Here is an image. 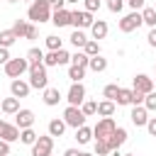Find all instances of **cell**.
Returning <instances> with one entry per match:
<instances>
[{
	"label": "cell",
	"instance_id": "6da1fadb",
	"mask_svg": "<svg viewBox=\"0 0 156 156\" xmlns=\"http://www.w3.org/2000/svg\"><path fill=\"white\" fill-rule=\"evenodd\" d=\"M51 15H54V10H51V5H49V0H32L29 2V7H27V20H32V22H51Z\"/></svg>",
	"mask_w": 156,
	"mask_h": 156
},
{
	"label": "cell",
	"instance_id": "7a4b0ae2",
	"mask_svg": "<svg viewBox=\"0 0 156 156\" xmlns=\"http://www.w3.org/2000/svg\"><path fill=\"white\" fill-rule=\"evenodd\" d=\"M29 85L37 88V90L49 88V73H46V66L44 63H32L29 66Z\"/></svg>",
	"mask_w": 156,
	"mask_h": 156
},
{
	"label": "cell",
	"instance_id": "3957f363",
	"mask_svg": "<svg viewBox=\"0 0 156 156\" xmlns=\"http://www.w3.org/2000/svg\"><path fill=\"white\" fill-rule=\"evenodd\" d=\"M141 24H144V20H141V10H132L129 15H124V17L119 20V32L129 34V32H136Z\"/></svg>",
	"mask_w": 156,
	"mask_h": 156
},
{
	"label": "cell",
	"instance_id": "277c9868",
	"mask_svg": "<svg viewBox=\"0 0 156 156\" xmlns=\"http://www.w3.org/2000/svg\"><path fill=\"white\" fill-rule=\"evenodd\" d=\"M85 115H83V110L80 107H76V105H68L66 110H63V122L68 124V127H73V129H78V127H83L85 124Z\"/></svg>",
	"mask_w": 156,
	"mask_h": 156
},
{
	"label": "cell",
	"instance_id": "5b68a950",
	"mask_svg": "<svg viewBox=\"0 0 156 156\" xmlns=\"http://www.w3.org/2000/svg\"><path fill=\"white\" fill-rule=\"evenodd\" d=\"M93 22H95L93 12H88V10H71V24L76 29H90Z\"/></svg>",
	"mask_w": 156,
	"mask_h": 156
},
{
	"label": "cell",
	"instance_id": "8992f818",
	"mask_svg": "<svg viewBox=\"0 0 156 156\" xmlns=\"http://www.w3.org/2000/svg\"><path fill=\"white\" fill-rule=\"evenodd\" d=\"M29 58L24 56V58H10L7 63H5V73L10 76V78H20L22 73H27L29 71Z\"/></svg>",
	"mask_w": 156,
	"mask_h": 156
},
{
	"label": "cell",
	"instance_id": "52a82bcc",
	"mask_svg": "<svg viewBox=\"0 0 156 156\" xmlns=\"http://www.w3.org/2000/svg\"><path fill=\"white\" fill-rule=\"evenodd\" d=\"M51 151H54V136L51 134H44L32 144V156H51Z\"/></svg>",
	"mask_w": 156,
	"mask_h": 156
},
{
	"label": "cell",
	"instance_id": "ba28073f",
	"mask_svg": "<svg viewBox=\"0 0 156 156\" xmlns=\"http://www.w3.org/2000/svg\"><path fill=\"white\" fill-rule=\"evenodd\" d=\"M115 129H117V124H115L112 117H100L98 124L93 127V134H95V139H107Z\"/></svg>",
	"mask_w": 156,
	"mask_h": 156
},
{
	"label": "cell",
	"instance_id": "9c48e42d",
	"mask_svg": "<svg viewBox=\"0 0 156 156\" xmlns=\"http://www.w3.org/2000/svg\"><path fill=\"white\" fill-rule=\"evenodd\" d=\"M66 100H68V105L80 107V105L85 102V85H83V83H71V88H68V93H66Z\"/></svg>",
	"mask_w": 156,
	"mask_h": 156
},
{
	"label": "cell",
	"instance_id": "30bf717a",
	"mask_svg": "<svg viewBox=\"0 0 156 156\" xmlns=\"http://www.w3.org/2000/svg\"><path fill=\"white\" fill-rule=\"evenodd\" d=\"M129 119H132L134 127H146V122H149V110H146L144 105H132Z\"/></svg>",
	"mask_w": 156,
	"mask_h": 156
},
{
	"label": "cell",
	"instance_id": "8fae6325",
	"mask_svg": "<svg viewBox=\"0 0 156 156\" xmlns=\"http://www.w3.org/2000/svg\"><path fill=\"white\" fill-rule=\"evenodd\" d=\"M20 127L17 124H10V122H5V119H0V139H5V141H17L20 139Z\"/></svg>",
	"mask_w": 156,
	"mask_h": 156
},
{
	"label": "cell",
	"instance_id": "7c38bea8",
	"mask_svg": "<svg viewBox=\"0 0 156 156\" xmlns=\"http://www.w3.org/2000/svg\"><path fill=\"white\" fill-rule=\"evenodd\" d=\"M34 112L32 110H27V107H20V112L15 115V124L20 127V129H27V127H34Z\"/></svg>",
	"mask_w": 156,
	"mask_h": 156
},
{
	"label": "cell",
	"instance_id": "4fadbf2b",
	"mask_svg": "<svg viewBox=\"0 0 156 156\" xmlns=\"http://www.w3.org/2000/svg\"><path fill=\"white\" fill-rule=\"evenodd\" d=\"M29 90H32L29 80H22V78H12V83H10V93H12L15 98H27V95H29Z\"/></svg>",
	"mask_w": 156,
	"mask_h": 156
},
{
	"label": "cell",
	"instance_id": "5bb4252c",
	"mask_svg": "<svg viewBox=\"0 0 156 156\" xmlns=\"http://www.w3.org/2000/svg\"><path fill=\"white\" fill-rule=\"evenodd\" d=\"M105 141L110 144V149H112V151H119V146L127 141V129H124V127H117V129H115Z\"/></svg>",
	"mask_w": 156,
	"mask_h": 156
},
{
	"label": "cell",
	"instance_id": "9a60e30c",
	"mask_svg": "<svg viewBox=\"0 0 156 156\" xmlns=\"http://www.w3.org/2000/svg\"><path fill=\"white\" fill-rule=\"evenodd\" d=\"M132 88H134V90H141V93H151V90H154V78H149L146 73H136Z\"/></svg>",
	"mask_w": 156,
	"mask_h": 156
},
{
	"label": "cell",
	"instance_id": "2e32d148",
	"mask_svg": "<svg viewBox=\"0 0 156 156\" xmlns=\"http://www.w3.org/2000/svg\"><path fill=\"white\" fill-rule=\"evenodd\" d=\"M51 22L61 29V27H68L71 24V10H54V15H51Z\"/></svg>",
	"mask_w": 156,
	"mask_h": 156
},
{
	"label": "cell",
	"instance_id": "e0dca14e",
	"mask_svg": "<svg viewBox=\"0 0 156 156\" xmlns=\"http://www.w3.org/2000/svg\"><path fill=\"white\" fill-rule=\"evenodd\" d=\"M0 110L5 112V115H17L20 112V98H5V100H0Z\"/></svg>",
	"mask_w": 156,
	"mask_h": 156
},
{
	"label": "cell",
	"instance_id": "ac0fdd59",
	"mask_svg": "<svg viewBox=\"0 0 156 156\" xmlns=\"http://www.w3.org/2000/svg\"><path fill=\"white\" fill-rule=\"evenodd\" d=\"M44 105H49V107H54V105H58L61 102V90L58 88H44Z\"/></svg>",
	"mask_w": 156,
	"mask_h": 156
},
{
	"label": "cell",
	"instance_id": "d6986e66",
	"mask_svg": "<svg viewBox=\"0 0 156 156\" xmlns=\"http://www.w3.org/2000/svg\"><path fill=\"white\" fill-rule=\"evenodd\" d=\"M107 22L105 20H95L93 22V27H90V34H93V39H105L107 37Z\"/></svg>",
	"mask_w": 156,
	"mask_h": 156
},
{
	"label": "cell",
	"instance_id": "ffe728a7",
	"mask_svg": "<svg viewBox=\"0 0 156 156\" xmlns=\"http://www.w3.org/2000/svg\"><path fill=\"white\" fill-rule=\"evenodd\" d=\"M66 127H68V124H66L63 119H58V117H54V119L49 122V134H51V136H63V132H66Z\"/></svg>",
	"mask_w": 156,
	"mask_h": 156
},
{
	"label": "cell",
	"instance_id": "44dd1931",
	"mask_svg": "<svg viewBox=\"0 0 156 156\" xmlns=\"http://www.w3.org/2000/svg\"><path fill=\"white\" fill-rule=\"evenodd\" d=\"M88 68H90L93 73H102V71L107 68V58H102L100 54H98V56H90V63H88Z\"/></svg>",
	"mask_w": 156,
	"mask_h": 156
},
{
	"label": "cell",
	"instance_id": "7402d4cb",
	"mask_svg": "<svg viewBox=\"0 0 156 156\" xmlns=\"http://www.w3.org/2000/svg\"><path fill=\"white\" fill-rule=\"evenodd\" d=\"M93 136H95V134H93V127H88V124H83V127L76 129V139H78V144H88Z\"/></svg>",
	"mask_w": 156,
	"mask_h": 156
},
{
	"label": "cell",
	"instance_id": "603a6c76",
	"mask_svg": "<svg viewBox=\"0 0 156 156\" xmlns=\"http://www.w3.org/2000/svg\"><path fill=\"white\" fill-rule=\"evenodd\" d=\"M17 39H20V37H17L15 32H12V27H10V29H2V32H0V46H5V49H10V46H12V44H15Z\"/></svg>",
	"mask_w": 156,
	"mask_h": 156
},
{
	"label": "cell",
	"instance_id": "cb8c5ba5",
	"mask_svg": "<svg viewBox=\"0 0 156 156\" xmlns=\"http://www.w3.org/2000/svg\"><path fill=\"white\" fill-rule=\"evenodd\" d=\"M85 71L88 68H83V66H68V78L73 80V83H83V78H85Z\"/></svg>",
	"mask_w": 156,
	"mask_h": 156
},
{
	"label": "cell",
	"instance_id": "d4e9b609",
	"mask_svg": "<svg viewBox=\"0 0 156 156\" xmlns=\"http://www.w3.org/2000/svg\"><path fill=\"white\" fill-rule=\"evenodd\" d=\"M115 105H117V102H112V100L98 102V115H100V117H112V115H115Z\"/></svg>",
	"mask_w": 156,
	"mask_h": 156
},
{
	"label": "cell",
	"instance_id": "484cf974",
	"mask_svg": "<svg viewBox=\"0 0 156 156\" xmlns=\"http://www.w3.org/2000/svg\"><path fill=\"white\" fill-rule=\"evenodd\" d=\"M132 98H134V90L132 88H119V93H117V105H132Z\"/></svg>",
	"mask_w": 156,
	"mask_h": 156
},
{
	"label": "cell",
	"instance_id": "4316f807",
	"mask_svg": "<svg viewBox=\"0 0 156 156\" xmlns=\"http://www.w3.org/2000/svg\"><path fill=\"white\" fill-rule=\"evenodd\" d=\"M37 139H39V134H37L32 127H27V129H22V132H20V141H22V144H27V146H32Z\"/></svg>",
	"mask_w": 156,
	"mask_h": 156
},
{
	"label": "cell",
	"instance_id": "83f0119b",
	"mask_svg": "<svg viewBox=\"0 0 156 156\" xmlns=\"http://www.w3.org/2000/svg\"><path fill=\"white\" fill-rule=\"evenodd\" d=\"M141 20L146 27H156V7H141Z\"/></svg>",
	"mask_w": 156,
	"mask_h": 156
},
{
	"label": "cell",
	"instance_id": "f1b7e54d",
	"mask_svg": "<svg viewBox=\"0 0 156 156\" xmlns=\"http://www.w3.org/2000/svg\"><path fill=\"white\" fill-rule=\"evenodd\" d=\"M29 24H32V22H27V20H15V24H12V32H15L20 39H24V37H27V29H29Z\"/></svg>",
	"mask_w": 156,
	"mask_h": 156
},
{
	"label": "cell",
	"instance_id": "f546056e",
	"mask_svg": "<svg viewBox=\"0 0 156 156\" xmlns=\"http://www.w3.org/2000/svg\"><path fill=\"white\" fill-rule=\"evenodd\" d=\"M68 39H71V44H73L76 49H83V46H85V41H88V37H85V32H83V29H76Z\"/></svg>",
	"mask_w": 156,
	"mask_h": 156
},
{
	"label": "cell",
	"instance_id": "4dcf8cb0",
	"mask_svg": "<svg viewBox=\"0 0 156 156\" xmlns=\"http://www.w3.org/2000/svg\"><path fill=\"white\" fill-rule=\"evenodd\" d=\"M71 63H73V66H83V68H88L90 56H88L85 51H76V54H71Z\"/></svg>",
	"mask_w": 156,
	"mask_h": 156
},
{
	"label": "cell",
	"instance_id": "1f68e13d",
	"mask_svg": "<svg viewBox=\"0 0 156 156\" xmlns=\"http://www.w3.org/2000/svg\"><path fill=\"white\" fill-rule=\"evenodd\" d=\"M46 49H49V51H58V49H63V39L56 37V34H49V37H46Z\"/></svg>",
	"mask_w": 156,
	"mask_h": 156
},
{
	"label": "cell",
	"instance_id": "d6a6232c",
	"mask_svg": "<svg viewBox=\"0 0 156 156\" xmlns=\"http://www.w3.org/2000/svg\"><path fill=\"white\" fill-rule=\"evenodd\" d=\"M27 58H29V63H44V51L39 46H32L27 51Z\"/></svg>",
	"mask_w": 156,
	"mask_h": 156
},
{
	"label": "cell",
	"instance_id": "836d02e7",
	"mask_svg": "<svg viewBox=\"0 0 156 156\" xmlns=\"http://www.w3.org/2000/svg\"><path fill=\"white\" fill-rule=\"evenodd\" d=\"M117 93H119V85H117V83H110V85L102 88V98H105V100H112V102H115V100H117Z\"/></svg>",
	"mask_w": 156,
	"mask_h": 156
},
{
	"label": "cell",
	"instance_id": "e575fe53",
	"mask_svg": "<svg viewBox=\"0 0 156 156\" xmlns=\"http://www.w3.org/2000/svg\"><path fill=\"white\" fill-rule=\"evenodd\" d=\"M107 154H112L110 144L105 139H95V156H107Z\"/></svg>",
	"mask_w": 156,
	"mask_h": 156
},
{
	"label": "cell",
	"instance_id": "d590c367",
	"mask_svg": "<svg viewBox=\"0 0 156 156\" xmlns=\"http://www.w3.org/2000/svg\"><path fill=\"white\" fill-rule=\"evenodd\" d=\"M83 51H85L88 56H98V54H100V44H98V39H88L85 46H83Z\"/></svg>",
	"mask_w": 156,
	"mask_h": 156
},
{
	"label": "cell",
	"instance_id": "8d00e7d4",
	"mask_svg": "<svg viewBox=\"0 0 156 156\" xmlns=\"http://www.w3.org/2000/svg\"><path fill=\"white\" fill-rule=\"evenodd\" d=\"M80 110H83V115H85V117H93V115H98V102L85 100V102L80 105Z\"/></svg>",
	"mask_w": 156,
	"mask_h": 156
},
{
	"label": "cell",
	"instance_id": "74e56055",
	"mask_svg": "<svg viewBox=\"0 0 156 156\" xmlns=\"http://www.w3.org/2000/svg\"><path fill=\"white\" fill-rule=\"evenodd\" d=\"M144 107H146L149 112H154V110H156V90L146 93V98H144Z\"/></svg>",
	"mask_w": 156,
	"mask_h": 156
},
{
	"label": "cell",
	"instance_id": "f35d334b",
	"mask_svg": "<svg viewBox=\"0 0 156 156\" xmlns=\"http://www.w3.org/2000/svg\"><path fill=\"white\" fill-rule=\"evenodd\" d=\"M83 10H88V12H98V10H100V0H83Z\"/></svg>",
	"mask_w": 156,
	"mask_h": 156
},
{
	"label": "cell",
	"instance_id": "ab89813d",
	"mask_svg": "<svg viewBox=\"0 0 156 156\" xmlns=\"http://www.w3.org/2000/svg\"><path fill=\"white\" fill-rule=\"evenodd\" d=\"M124 7V0H107V10L110 12H122Z\"/></svg>",
	"mask_w": 156,
	"mask_h": 156
},
{
	"label": "cell",
	"instance_id": "60d3db41",
	"mask_svg": "<svg viewBox=\"0 0 156 156\" xmlns=\"http://www.w3.org/2000/svg\"><path fill=\"white\" fill-rule=\"evenodd\" d=\"M134 90V88H132ZM144 98H146V93H141V90H134V98H132V105H144Z\"/></svg>",
	"mask_w": 156,
	"mask_h": 156
},
{
	"label": "cell",
	"instance_id": "b9f144b4",
	"mask_svg": "<svg viewBox=\"0 0 156 156\" xmlns=\"http://www.w3.org/2000/svg\"><path fill=\"white\" fill-rule=\"evenodd\" d=\"M39 37V29H37V24H29V29H27V37L24 39H29V41H34Z\"/></svg>",
	"mask_w": 156,
	"mask_h": 156
},
{
	"label": "cell",
	"instance_id": "7bdbcfd3",
	"mask_svg": "<svg viewBox=\"0 0 156 156\" xmlns=\"http://www.w3.org/2000/svg\"><path fill=\"white\" fill-rule=\"evenodd\" d=\"M12 56H10V49H5V46H0V66H5L7 61H10Z\"/></svg>",
	"mask_w": 156,
	"mask_h": 156
},
{
	"label": "cell",
	"instance_id": "ee69618b",
	"mask_svg": "<svg viewBox=\"0 0 156 156\" xmlns=\"http://www.w3.org/2000/svg\"><path fill=\"white\" fill-rule=\"evenodd\" d=\"M0 156H10V141L0 139Z\"/></svg>",
	"mask_w": 156,
	"mask_h": 156
},
{
	"label": "cell",
	"instance_id": "f6af8a7d",
	"mask_svg": "<svg viewBox=\"0 0 156 156\" xmlns=\"http://www.w3.org/2000/svg\"><path fill=\"white\" fill-rule=\"evenodd\" d=\"M146 41H149V46H154V49H156V27H151V29H149Z\"/></svg>",
	"mask_w": 156,
	"mask_h": 156
},
{
	"label": "cell",
	"instance_id": "bcb514c9",
	"mask_svg": "<svg viewBox=\"0 0 156 156\" xmlns=\"http://www.w3.org/2000/svg\"><path fill=\"white\" fill-rule=\"evenodd\" d=\"M146 129H149V134H151V136H156V117H149Z\"/></svg>",
	"mask_w": 156,
	"mask_h": 156
},
{
	"label": "cell",
	"instance_id": "7dc6e473",
	"mask_svg": "<svg viewBox=\"0 0 156 156\" xmlns=\"http://www.w3.org/2000/svg\"><path fill=\"white\" fill-rule=\"evenodd\" d=\"M49 5H51V10H63L66 0H49Z\"/></svg>",
	"mask_w": 156,
	"mask_h": 156
},
{
	"label": "cell",
	"instance_id": "c3c4849f",
	"mask_svg": "<svg viewBox=\"0 0 156 156\" xmlns=\"http://www.w3.org/2000/svg\"><path fill=\"white\" fill-rule=\"evenodd\" d=\"M127 2H129V7H132V10H141L146 0H127Z\"/></svg>",
	"mask_w": 156,
	"mask_h": 156
},
{
	"label": "cell",
	"instance_id": "681fc988",
	"mask_svg": "<svg viewBox=\"0 0 156 156\" xmlns=\"http://www.w3.org/2000/svg\"><path fill=\"white\" fill-rule=\"evenodd\" d=\"M63 156H80V151H78V149H66Z\"/></svg>",
	"mask_w": 156,
	"mask_h": 156
},
{
	"label": "cell",
	"instance_id": "f907efd6",
	"mask_svg": "<svg viewBox=\"0 0 156 156\" xmlns=\"http://www.w3.org/2000/svg\"><path fill=\"white\" fill-rule=\"evenodd\" d=\"M80 0H66V5H78Z\"/></svg>",
	"mask_w": 156,
	"mask_h": 156
},
{
	"label": "cell",
	"instance_id": "816d5d0a",
	"mask_svg": "<svg viewBox=\"0 0 156 156\" xmlns=\"http://www.w3.org/2000/svg\"><path fill=\"white\" fill-rule=\"evenodd\" d=\"M80 156H95V154H88V151H80Z\"/></svg>",
	"mask_w": 156,
	"mask_h": 156
},
{
	"label": "cell",
	"instance_id": "f5cc1de1",
	"mask_svg": "<svg viewBox=\"0 0 156 156\" xmlns=\"http://www.w3.org/2000/svg\"><path fill=\"white\" fill-rule=\"evenodd\" d=\"M20 2H32V0H20Z\"/></svg>",
	"mask_w": 156,
	"mask_h": 156
},
{
	"label": "cell",
	"instance_id": "db71d44e",
	"mask_svg": "<svg viewBox=\"0 0 156 156\" xmlns=\"http://www.w3.org/2000/svg\"><path fill=\"white\" fill-rule=\"evenodd\" d=\"M124 156H136V154H124Z\"/></svg>",
	"mask_w": 156,
	"mask_h": 156
},
{
	"label": "cell",
	"instance_id": "11a10c76",
	"mask_svg": "<svg viewBox=\"0 0 156 156\" xmlns=\"http://www.w3.org/2000/svg\"><path fill=\"white\" fill-rule=\"evenodd\" d=\"M7 2H17V0H7Z\"/></svg>",
	"mask_w": 156,
	"mask_h": 156
},
{
	"label": "cell",
	"instance_id": "9f6ffc18",
	"mask_svg": "<svg viewBox=\"0 0 156 156\" xmlns=\"http://www.w3.org/2000/svg\"><path fill=\"white\" fill-rule=\"evenodd\" d=\"M154 90H156V83H154Z\"/></svg>",
	"mask_w": 156,
	"mask_h": 156
},
{
	"label": "cell",
	"instance_id": "6f0895ef",
	"mask_svg": "<svg viewBox=\"0 0 156 156\" xmlns=\"http://www.w3.org/2000/svg\"><path fill=\"white\" fill-rule=\"evenodd\" d=\"M154 71H156V66H154Z\"/></svg>",
	"mask_w": 156,
	"mask_h": 156
},
{
	"label": "cell",
	"instance_id": "680465c9",
	"mask_svg": "<svg viewBox=\"0 0 156 156\" xmlns=\"http://www.w3.org/2000/svg\"><path fill=\"white\" fill-rule=\"evenodd\" d=\"M154 7H156V5H154Z\"/></svg>",
	"mask_w": 156,
	"mask_h": 156
}]
</instances>
